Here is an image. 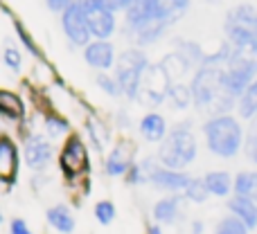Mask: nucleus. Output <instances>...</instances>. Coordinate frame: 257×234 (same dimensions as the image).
Returning <instances> with one entry per match:
<instances>
[{
    "instance_id": "obj_37",
    "label": "nucleus",
    "mask_w": 257,
    "mask_h": 234,
    "mask_svg": "<svg viewBox=\"0 0 257 234\" xmlns=\"http://www.w3.org/2000/svg\"><path fill=\"white\" fill-rule=\"evenodd\" d=\"M3 59H5V66H7L9 70H21L23 59H21V52H18L16 48H12V45H9V48L5 50Z\"/></svg>"
},
{
    "instance_id": "obj_27",
    "label": "nucleus",
    "mask_w": 257,
    "mask_h": 234,
    "mask_svg": "<svg viewBox=\"0 0 257 234\" xmlns=\"http://www.w3.org/2000/svg\"><path fill=\"white\" fill-rule=\"evenodd\" d=\"M169 106L174 111H185L187 106L194 104V97H192V88L185 84H174L172 90H169Z\"/></svg>"
},
{
    "instance_id": "obj_17",
    "label": "nucleus",
    "mask_w": 257,
    "mask_h": 234,
    "mask_svg": "<svg viewBox=\"0 0 257 234\" xmlns=\"http://www.w3.org/2000/svg\"><path fill=\"white\" fill-rule=\"evenodd\" d=\"M131 144L128 142H120L115 144V149L106 155L104 160V173L111 178H117V176H126V171L133 167V160H131Z\"/></svg>"
},
{
    "instance_id": "obj_43",
    "label": "nucleus",
    "mask_w": 257,
    "mask_h": 234,
    "mask_svg": "<svg viewBox=\"0 0 257 234\" xmlns=\"http://www.w3.org/2000/svg\"><path fill=\"white\" fill-rule=\"evenodd\" d=\"M147 234H165L163 227L158 225V223H154V225H149V230H147Z\"/></svg>"
},
{
    "instance_id": "obj_38",
    "label": "nucleus",
    "mask_w": 257,
    "mask_h": 234,
    "mask_svg": "<svg viewBox=\"0 0 257 234\" xmlns=\"http://www.w3.org/2000/svg\"><path fill=\"white\" fill-rule=\"evenodd\" d=\"M9 234H32V230L25 218H12V223H9Z\"/></svg>"
},
{
    "instance_id": "obj_39",
    "label": "nucleus",
    "mask_w": 257,
    "mask_h": 234,
    "mask_svg": "<svg viewBox=\"0 0 257 234\" xmlns=\"http://www.w3.org/2000/svg\"><path fill=\"white\" fill-rule=\"evenodd\" d=\"M124 180L128 182V185H140L142 182V171H140V164H133L131 169L126 171Z\"/></svg>"
},
{
    "instance_id": "obj_9",
    "label": "nucleus",
    "mask_w": 257,
    "mask_h": 234,
    "mask_svg": "<svg viewBox=\"0 0 257 234\" xmlns=\"http://www.w3.org/2000/svg\"><path fill=\"white\" fill-rule=\"evenodd\" d=\"M174 81L167 77V72L163 70L160 63H154V66L147 68L145 77H142L140 84V93H138V99L147 106H158L165 99L169 97V90H172Z\"/></svg>"
},
{
    "instance_id": "obj_25",
    "label": "nucleus",
    "mask_w": 257,
    "mask_h": 234,
    "mask_svg": "<svg viewBox=\"0 0 257 234\" xmlns=\"http://www.w3.org/2000/svg\"><path fill=\"white\" fill-rule=\"evenodd\" d=\"M235 196H244L257 203V169H244L235 176Z\"/></svg>"
},
{
    "instance_id": "obj_23",
    "label": "nucleus",
    "mask_w": 257,
    "mask_h": 234,
    "mask_svg": "<svg viewBox=\"0 0 257 234\" xmlns=\"http://www.w3.org/2000/svg\"><path fill=\"white\" fill-rule=\"evenodd\" d=\"M235 111H237V117L244 119V122H255L257 119V79L244 90V95L237 99Z\"/></svg>"
},
{
    "instance_id": "obj_20",
    "label": "nucleus",
    "mask_w": 257,
    "mask_h": 234,
    "mask_svg": "<svg viewBox=\"0 0 257 234\" xmlns=\"http://www.w3.org/2000/svg\"><path fill=\"white\" fill-rule=\"evenodd\" d=\"M45 218H48V223L59 234H72V232H75V227H77L75 214H72L70 207H68V205H63V203L52 205V207L45 212Z\"/></svg>"
},
{
    "instance_id": "obj_29",
    "label": "nucleus",
    "mask_w": 257,
    "mask_h": 234,
    "mask_svg": "<svg viewBox=\"0 0 257 234\" xmlns=\"http://www.w3.org/2000/svg\"><path fill=\"white\" fill-rule=\"evenodd\" d=\"M214 234H253V232H250L239 218H235L232 214H226V216H221L217 221Z\"/></svg>"
},
{
    "instance_id": "obj_15",
    "label": "nucleus",
    "mask_w": 257,
    "mask_h": 234,
    "mask_svg": "<svg viewBox=\"0 0 257 234\" xmlns=\"http://www.w3.org/2000/svg\"><path fill=\"white\" fill-rule=\"evenodd\" d=\"M84 61L99 72L115 66V48L111 41H90L84 48Z\"/></svg>"
},
{
    "instance_id": "obj_24",
    "label": "nucleus",
    "mask_w": 257,
    "mask_h": 234,
    "mask_svg": "<svg viewBox=\"0 0 257 234\" xmlns=\"http://www.w3.org/2000/svg\"><path fill=\"white\" fill-rule=\"evenodd\" d=\"M192 0H158V14L160 21L167 23V25H174L176 21H181L187 14Z\"/></svg>"
},
{
    "instance_id": "obj_1",
    "label": "nucleus",
    "mask_w": 257,
    "mask_h": 234,
    "mask_svg": "<svg viewBox=\"0 0 257 234\" xmlns=\"http://www.w3.org/2000/svg\"><path fill=\"white\" fill-rule=\"evenodd\" d=\"M190 88L194 106L208 117L228 115L237 108V99L223 86V66H199Z\"/></svg>"
},
{
    "instance_id": "obj_4",
    "label": "nucleus",
    "mask_w": 257,
    "mask_h": 234,
    "mask_svg": "<svg viewBox=\"0 0 257 234\" xmlns=\"http://www.w3.org/2000/svg\"><path fill=\"white\" fill-rule=\"evenodd\" d=\"M196 155H199V144L192 131V122H178L160 142L158 162L174 171H183L194 162Z\"/></svg>"
},
{
    "instance_id": "obj_30",
    "label": "nucleus",
    "mask_w": 257,
    "mask_h": 234,
    "mask_svg": "<svg viewBox=\"0 0 257 234\" xmlns=\"http://www.w3.org/2000/svg\"><path fill=\"white\" fill-rule=\"evenodd\" d=\"M183 196H185V200H190V203H205V200L210 198V191H208V187H205L203 178H192L187 189L183 191Z\"/></svg>"
},
{
    "instance_id": "obj_8",
    "label": "nucleus",
    "mask_w": 257,
    "mask_h": 234,
    "mask_svg": "<svg viewBox=\"0 0 257 234\" xmlns=\"http://www.w3.org/2000/svg\"><path fill=\"white\" fill-rule=\"evenodd\" d=\"M140 171H142V182H149V185L158 187V189H163V191H169V194H183L192 180L190 173L167 169L154 158L142 160Z\"/></svg>"
},
{
    "instance_id": "obj_21",
    "label": "nucleus",
    "mask_w": 257,
    "mask_h": 234,
    "mask_svg": "<svg viewBox=\"0 0 257 234\" xmlns=\"http://www.w3.org/2000/svg\"><path fill=\"white\" fill-rule=\"evenodd\" d=\"M167 122H165V117L160 115V113H147L145 117L140 119V135L145 137L147 142H154V144H158V142H163L165 137H167Z\"/></svg>"
},
{
    "instance_id": "obj_5",
    "label": "nucleus",
    "mask_w": 257,
    "mask_h": 234,
    "mask_svg": "<svg viewBox=\"0 0 257 234\" xmlns=\"http://www.w3.org/2000/svg\"><path fill=\"white\" fill-rule=\"evenodd\" d=\"M147 68H149V59L142 50L131 48L117 57L115 61V79L120 84L122 95H126L128 99H138L140 93V84L145 77Z\"/></svg>"
},
{
    "instance_id": "obj_22",
    "label": "nucleus",
    "mask_w": 257,
    "mask_h": 234,
    "mask_svg": "<svg viewBox=\"0 0 257 234\" xmlns=\"http://www.w3.org/2000/svg\"><path fill=\"white\" fill-rule=\"evenodd\" d=\"M160 66H163V70L167 72L169 79L176 81V84H178V79H181L183 75H187V72H190L192 68H194L185 57H183L181 52H178V50H176V52L165 54L163 61H160Z\"/></svg>"
},
{
    "instance_id": "obj_19",
    "label": "nucleus",
    "mask_w": 257,
    "mask_h": 234,
    "mask_svg": "<svg viewBox=\"0 0 257 234\" xmlns=\"http://www.w3.org/2000/svg\"><path fill=\"white\" fill-rule=\"evenodd\" d=\"M203 180L210 196H217V198H230L232 191H235V176H230V171H223V169L208 171Z\"/></svg>"
},
{
    "instance_id": "obj_28",
    "label": "nucleus",
    "mask_w": 257,
    "mask_h": 234,
    "mask_svg": "<svg viewBox=\"0 0 257 234\" xmlns=\"http://www.w3.org/2000/svg\"><path fill=\"white\" fill-rule=\"evenodd\" d=\"M176 50L187 59V61L192 63V66H196V68H199L201 63H203V59H205L203 48H201L199 43H194V41H183V39H178V41H176Z\"/></svg>"
},
{
    "instance_id": "obj_12",
    "label": "nucleus",
    "mask_w": 257,
    "mask_h": 234,
    "mask_svg": "<svg viewBox=\"0 0 257 234\" xmlns=\"http://www.w3.org/2000/svg\"><path fill=\"white\" fill-rule=\"evenodd\" d=\"M61 27L66 32V36L72 41L75 45H86L90 43L93 34H90V25L86 21V14H84V5L81 3H72L66 12L61 14Z\"/></svg>"
},
{
    "instance_id": "obj_6",
    "label": "nucleus",
    "mask_w": 257,
    "mask_h": 234,
    "mask_svg": "<svg viewBox=\"0 0 257 234\" xmlns=\"http://www.w3.org/2000/svg\"><path fill=\"white\" fill-rule=\"evenodd\" d=\"M223 36L228 43H257V7L239 3L223 18Z\"/></svg>"
},
{
    "instance_id": "obj_11",
    "label": "nucleus",
    "mask_w": 257,
    "mask_h": 234,
    "mask_svg": "<svg viewBox=\"0 0 257 234\" xmlns=\"http://www.w3.org/2000/svg\"><path fill=\"white\" fill-rule=\"evenodd\" d=\"M84 14L90 25V34L95 41H108L115 32V12L106 7L102 0H84Z\"/></svg>"
},
{
    "instance_id": "obj_7",
    "label": "nucleus",
    "mask_w": 257,
    "mask_h": 234,
    "mask_svg": "<svg viewBox=\"0 0 257 234\" xmlns=\"http://www.w3.org/2000/svg\"><path fill=\"white\" fill-rule=\"evenodd\" d=\"M59 167H61V173L66 176L68 182H77L79 178L88 176L90 155H88V146L81 140V135H77V133L68 135L66 144H63L61 153H59Z\"/></svg>"
},
{
    "instance_id": "obj_3",
    "label": "nucleus",
    "mask_w": 257,
    "mask_h": 234,
    "mask_svg": "<svg viewBox=\"0 0 257 234\" xmlns=\"http://www.w3.org/2000/svg\"><path fill=\"white\" fill-rule=\"evenodd\" d=\"M257 79V43H230V57L223 66V86L235 99Z\"/></svg>"
},
{
    "instance_id": "obj_34",
    "label": "nucleus",
    "mask_w": 257,
    "mask_h": 234,
    "mask_svg": "<svg viewBox=\"0 0 257 234\" xmlns=\"http://www.w3.org/2000/svg\"><path fill=\"white\" fill-rule=\"evenodd\" d=\"M95 81H97V86L102 90H106L108 95H113V97H117V95H122L120 90V84H117V79H113V77H108L106 72H99L97 77H95Z\"/></svg>"
},
{
    "instance_id": "obj_42",
    "label": "nucleus",
    "mask_w": 257,
    "mask_h": 234,
    "mask_svg": "<svg viewBox=\"0 0 257 234\" xmlns=\"http://www.w3.org/2000/svg\"><path fill=\"white\" fill-rule=\"evenodd\" d=\"M192 234H203L205 232V225H203V221H199V218H196V221H192Z\"/></svg>"
},
{
    "instance_id": "obj_18",
    "label": "nucleus",
    "mask_w": 257,
    "mask_h": 234,
    "mask_svg": "<svg viewBox=\"0 0 257 234\" xmlns=\"http://www.w3.org/2000/svg\"><path fill=\"white\" fill-rule=\"evenodd\" d=\"M226 209H228V214L239 218L250 232L257 230V203L255 200H248V198H244V196L232 194L230 198L226 200Z\"/></svg>"
},
{
    "instance_id": "obj_13",
    "label": "nucleus",
    "mask_w": 257,
    "mask_h": 234,
    "mask_svg": "<svg viewBox=\"0 0 257 234\" xmlns=\"http://www.w3.org/2000/svg\"><path fill=\"white\" fill-rule=\"evenodd\" d=\"M18 167H21V151L12 135H0V182L5 187L16 185Z\"/></svg>"
},
{
    "instance_id": "obj_2",
    "label": "nucleus",
    "mask_w": 257,
    "mask_h": 234,
    "mask_svg": "<svg viewBox=\"0 0 257 234\" xmlns=\"http://www.w3.org/2000/svg\"><path fill=\"white\" fill-rule=\"evenodd\" d=\"M203 131L205 146L212 155L223 160H232L244 151L246 142V128L241 124V119L232 113L228 115H214L208 117L201 126Z\"/></svg>"
},
{
    "instance_id": "obj_40",
    "label": "nucleus",
    "mask_w": 257,
    "mask_h": 234,
    "mask_svg": "<svg viewBox=\"0 0 257 234\" xmlns=\"http://www.w3.org/2000/svg\"><path fill=\"white\" fill-rule=\"evenodd\" d=\"M50 12H57V14H63L68 7L72 5V0H45Z\"/></svg>"
},
{
    "instance_id": "obj_41",
    "label": "nucleus",
    "mask_w": 257,
    "mask_h": 234,
    "mask_svg": "<svg viewBox=\"0 0 257 234\" xmlns=\"http://www.w3.org/2000/svg\"><path fill=\"white\" fill-rule=\"evenodd\" d=\"M104 5H106L108 9H111V12H120V9H128V5L133 3V0H102Z\"/></svg>"
},
{
    "instance_id": "obj_14",
    "label": "nucleus",
    "mask_w": 257,
    "mask_h": 234,
    "mask_svg": "<svg viewBox=\"0 0 257 234\" xmlns=\"http://www.w3.org/2000/svg\"><path fill=\"white\" fill-rule=\"evenodd\" d=\"M23 155H25V162L30 169L43 171V169L50 164V160H52V144H50L43 135H32L25 140Z\"/></svg>"
},
{
    "instance_id": "obj_45",
    "label": "nucleus",
    "mask_w": 257,
    "mask_h": 234,
    "mask_svg": "<svg viewBox=\"0 0 257 234\" xmlns=\"http://www.w3.org/2000/svg\"><path fill=\"white\" fill-rule=\"evenodd\" d=\"M255 122H257V119H255Z\"/></svg>"
},
{
    "instance_id": "obj_10",
    "label": "nucleus",
    "mask_w": 257,
    "mask_h": 234,
    "mask_svg": "<svg viewBox=\"0 0 257 234\" xmlns=\"http://www.w3.org/2000/svg\"><path fill=\"white\" fill-rule=\"evenodd\" d=\"M124 18H126V30L131 36L140 34V32L147 30V27L167 25V23L160 21L158 0H133V3L128 5V9L124 12Z\"/></svg>"
},
{
    "instance_id": "obj_32",
    "label": "nucleus",
    "mask_w": 257,
    "mask_h": 234,
    "mask_svg": "<svg viewBox=\"0 0 257 234\" xmlns=\"http://www.w3.org/2000/svg\"><path fill=\"white\" fill-rule=\"evenodd\" d=\"M95 218H97V223H102V225H111L113 221H115V205H113V200H99L97 205H95Z\"/></svg>"
},
{
    "instance_id": "obj_31",
    "label": "nucleus",
    "mask_w": 257,
    "mask_h": 234,
    "mask_svg": "<svg viewBox=\"0 0 257 234\" xmlns=\"http://www.w3.org/2000/svg\"><path fill=\"white\" fill-rule=\"evenodd\" d=\"M43 124H45V131H48L50 137H59V135L70 131V122H68L66 117H59V115H48L43 119Z\"/></svg>"
},
{
    "instance_id": "obj_35",
    "label": "nucleus",
    "mask_w": 257,
    "mask_h": 234,
    "mask_svg": "<svg viewBox=\"0 0 257 234\" xmlns=\"http://www.w3.org/2000/svg\"><path fill=\"white\" fill-rule=\"evenodd\" d=\"M14 27H16V34H18V39L23 41V45H25V48L30 50L32 54H34V57L43 59V52H41V48H39V45H36V41L32 39L30 34H27V30H25V27H23L21 23H16V25H14Z\"/></svg>"
},
{
    "instance_id": "obj_16",
    "label": "nucleus",
    "mask_w": 257,
    "mask_h": 234,
    "mask_svg": "<svg viewBox=\"0 0 257 234\" xmlns=\"http://www.w3.org/2000/svg\"><path fill=\"white\" fill-rule=\"evenodd\" d=\"M183 203H185V196L183 194H169L165 198H160L154 205V209H151L156 223L158 225H172V223H176L183 216Z\"/></svg>"
},
{
    "instance_id": "obj_36",
    "label": "nucleus",
    "mask_w": 257,
    "mask_h": 234,
    "mask_svg": "<svg viewBox=\"0 0 257 234\" xmlns=\"http://www.w3.org/2000/svg\"><path fill=\"white\" fill-rule=\"evenodd\" d=\"M86 128H88V137H90V142H93V146L97 151H102L104 149V142H106V131H99V124L97 122H88L86 124Z\"/></svg>"
},
{
    "instance_id": "obj_26",
    "label": "nucleus",
    "mask_w": 257,
    "mask_h": 234,
    "mask_svg": "<svg viewBox=\"0 0 257 234\" xmlns=\"http://www.w3.org/2000/svg\"><path fill=\"white\" fill-rule=\"evenodd\" d=\"M0 115L5 119H21L25 117V104L12 90H0Z\"/></svg>"
},
{
    "instance_id": "obj_33",
    "label": "nucleus",
    "mask_w": 257,
    "mask_h": 234,
    "mask_svg": "<svg viewBox=\"0 0 257 234\" xmlns=\"http://www.w3.org/2000/svg\"><path fill=\"white\" fill-rule=\"evenodd\" d=\"M244 153L257 169V122L250 124V128L246 131V142H244Z\"/></svg>"
},
{
    "instance_id": "obj_44",
    "label": "nucleus",
    "mask_w": 257,
    "mask_h": 234,
    "mask_svg": "<svg viewBox=\"0 0 257 234\" xmlns=\"http://www.w3.org/2000/svg\"><path fill=\"white\" fill-rule=\"evenodd\" d=\"M0 223H3V212H0Z\"/></svg>"
}]
</instances>
